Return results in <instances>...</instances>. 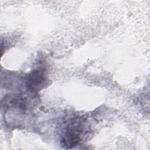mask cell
Returning a JSON list of instances; mask_svg holds the SVG:
<instances>
[{
  "label": "cell",
  "instance_id": "7a4b0ae2",
  "mask_svg": "<svg viewBox=\"0 0 150 150\" xmlns=\"http://www.w3.org/2000/svg\"><path fill=\"white\" fill-rule=\"evenodd\" d=\"M47 80L46 70L43 68H37L32 70L28 76L27 88L32 92H37L46 86Z\"/></svg>",
  "mask_w": 150,
  "mask_h": 150
},
{
  "label": "cell",
  "instance_id": "6da1fadb",
  "mask_svg": "<svg viewBox=\"0 0 150 150\" xmlns=\"http://www.w3.org/2000/svg\"><path fill=\"white\" fill-rule=\"evenodd\" d=\"M84 131V124L81 118L72 120L66 128L64 136L62 138L63 145L67 148H72L76 146L81 139Z\"/></svg>",
  "mask_w": 150,
  "mask_h": 150
}]
</instances>
